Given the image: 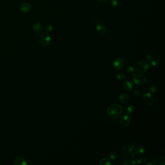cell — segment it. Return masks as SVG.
<instances>
[{"instance_id": "cell-1", "label": "cell", "mask_w": 165, "mask_h": 165, "mask_svg": "<svg viewBox=\"0 0 165 165\" xmlns=\"http://www.w3.org/2000/svg\"><path fill=\"white\" fill-rule=\"evenodd\" d=\"M123 109L121 105L117 104H113L107 109V114L109 117L112 119H117L121 116Z\"/></svg>"}, {"instance_id": "cell-2", "label": "cell", "mask_w": 165, "mask_h": 165, "mask_svg": "<svg viewBox=\"0 0 165 165\" xmlns=\"http://www.w3.org/2000/svg\"><path fill=\"white\" fill-rule=\"evenodd\" d=\"M137 154L135 147L131 144H127L124 146L122 150V154L124 158L127 160H131L135 157Z\"/></svg>"}, {"instance_id": "cell-3", "label": "cell", "mask_w": 165, "mask_h": 165, "mask_svg": "<svg viewBox=\"0 0 165 165\" xmlns=\"http://www.w3.org/2000/svg\"><path fill=\"white\" fill-rule=\"evenodd\" d=\"M134 68L136 71L139 73L144 74L149 70L150 65L147 61H140L136 63L134 66Z\"/></svg>"}, {"instance_id": "cell-4", "label": "cell", "mask_w": 165, "mask_h": 165, "mask_svg": "<svg viewBox=\"0 0 165 165\" xmlns=\"http://www.w3.org/2000/svg\"><path fill=\"white\" fill-rule=\"evenodd\" d=\"M38 40L40 44L44 47L50 45L51 43V37L47 32H43L39 36Z\"/></svg>"}, {"instance_id": "cell-5", "label": "cell", "mask_w": 165, "mask_h": 165, "mask_svg": "<svg viewBox=\"0 0 165 165\" xmlns=\"http://www.w3.org/2000/svg\"><path fill=\"white\" fill-rule=\"evenodd\" d=\"M133 81L137 85L144 86L146 83V77L142 74H134L132 77Z\"/></svg>"}, {"instance_id": "cell-6", "label": "cell", "mask_w": 165, "mask_h": 165, "mask_svg": "<svg viewBox=\"0 0 165 165\" xmlns=\"http://www.w3.org/2000/svg\"><path fill=\"white\" fill-rule=\"evenodd\" d=\"M131 117L128 113L124 114L120 119V123L122 126L124 127H128L131 123Z\"/></svg>"}, {"instance_id": "cell-7", "label": "cell", "mask_w": 165, "mask_h": 165, "mask_svg": "<svg viewBox=\"0 0 165 165\" xmlns=\"http://www.w3.org/2000/svg\"><path fill=\"white\" fill-rule=\"evenodd\" d=\"M124 60L121 57H118L114 60L113 66L116 70H120L124 67Z\"/></svg>"}, {"instance_id": "cell-8", "label": "cell", "mask_w": 165, "mask_h": 165, "mask_svg": "<svg viewBox=\"0 0 165 165\" xmlns=\"http://www.w3.org/2000/svg\"><path fill=\"white\" fill-rule=\"evenodd\" d=\"M142 98L145 103L149 106L152 105L154 103L153 97L150 93H145L142 96Z\"/></svg>"}, {"instance_id": "cell-9", "label": "cell", "mask_w": 165, "mask_h": 165, "mask_svg": "<svg viewBox=\"0 0 165 165\" xmlns=\"http://www.w3.org/2000/svg\"><path fill=\"white\" fill-rule=\"evenodd\" d=\"M31 9V6L28 3H22L20 7V11L22 13H27L30 12Z\"/></svg>"}, {"instance_id": "cell-10", "label": "cell", "mask_w": 165, "mask_h": 165, "mask_svg": "<svg viewBox=\"0 0 165 165\" xmlns=\"http://www.w3.org/2000/svg\"><path fill=\"white\" fill-rule=\"evenodd\" d=\"M133 87H134L133 82L132 81H131L130 80H125V82H124V89L127 91H131L133 89Z\"/></svg>"}, {"instance_id": "cell-11", "label": "cell", "mask_w": 165, "mask_h": 165, "mask_svg": "<svg viewBox=\"0 0 165 165\" xmlns=\"http://www.w3.org/2000/svg\"><path fill=\"white\" fill-rule=\"evenodd\" d=\"M32 29L36 33H40L43 32L44 28L41 24L36 23L33 24L32 26Z\"/></svg>"}, {"instance_id": "cell-12", "label": "cell", "mask_w": 165, "mask_h": 165, "mask_svg": "<svg viewBox=\"0 0 165 165\" xmlns=\"http://www.w3.org/2000/svg\"><path fill=\"white\" fill-rule=\"evenodd\" d=\"M96 29L97 32L101 35H103L106 32V27L101 24H97V26L96 27Z\"/></svg>"}, {"instance_id": "cell-13", "label": "cell", "mask_w": 165, "mask_h": 165, "mask_svg": "<svg viewBox=\"0 0 165 165\" xmlns=\"http://www.w3.org/2000/svg\"><path fill=\"white\" fill-rule=\"evenodd\" d=\"M129 100V96L128 94H123L120 95L119 100L122 103H126Z\"/></svg>"}, {"instance_id": "cell-14", "label": "cell", "mask_w": 165, "mask_h": 165, "mask_svg": "<svg viewBox=\"0 0 165 165\" xmlns=\"http://www.w3.org/2000/svg\"><path fill=\"white\" fill-rule=\"evenodd\" d=\"M149 60L151 65L153 66L158 65L160 62V60L156 57H152Z\"/></svg>"}, {"instance_id": "cell-15", "label": "cell", "mask_w": 165, "mask_h": 165, "mask_svg": "<svg viewBox=\"0 0 165 165\" xmlns=\"http://www.w3.org/2000/svg\"><path fill=\"white\" fill-rule=\"evenodd\" d=\"M136 151L139 154H143L146 153V148L143 145H140L138 147Z\"/></svg>"}, {"instance_id": "cell-16", "label": "cell", "mask_w": 165, "mask_h": 165, "mask_svg": "<svg viewBox=\"0 0 165 165\" xmlns=\"http://www.w3.org/2000/svg\"><path fill=\"white\" fill-rule=\"evenodd\" d=\"M99 164L100 165H109L111 164V160L108 158H103L101 160L100 162L99 163Z\"/></svg>"}, {"instance_id": "cell-17", "label": "cell", "mask_w": 165, "mask_h": 165, "mask_svg": "<svg viewBox=\"0 0 165 165\" xmlns=\"http://www.w3.org/2000/svg\"><path fill=\"white\" fill-rule=\"evenodd\" d=\"M115 77L117 80H124L125 77V75L123 72H118L115 73Z\"/></svg>"}, {"instance_id": "cell-18", "label": "cell", "mask_w": 165, "mask_h": 165, "mask_svg": "<svg viewBox=\"0 0 165 165\" xmlns=\"http://www.w3.org/2000/svg\"><path fill=\"white\" fill-rule=\"evenodd\" d=\"M118 154L115 152H111L109 153V157L112 160H115L118 158Z\"/></svg>"}, {"instance_id": "cell-19", "label": "cell", "mask_w": 165, "mask_h": 165, "mask_svg": "<svg viewBox=\"0 0 165 165\" xmlns=\"http://www.w3.org/2000/svg\"><path fill=\"white\" fill-rule=\"evenodd\" d=\"M148 90H149V91H150V93H152V94H156L157 92V88L155 86H150L149 87Z\"/></svg>"}, {"instance_id": "cell-20", "label": "cell", "mask_w": 165, "mask_h": 165, "mask_svg": "<svg viewBox=\"0 0 165 165\" xmlns=\"http://www.w3.org/2000/svg\"><path fill=\"white\" fill-rule=\"evenodd\" d=\"M135 110V106H133V105H131L129 106H128L127 108V111L128 114H131Z\"/></svg>"}, {"instance_id": "cell-21", "label": "cell", "mask_w": 165, "mask_h": 165, "mask_svg": "<svg viewBox=\"0 0 165 165\" xmlns=\"http://www.w3.org/2000/svg\"><path fill=\"white\" fill-rule=\"evenodd\" d=\"M110 4L112 8H116L118 6V0H110Z\"/></svg>"}, {"instance_id": "cell-22", "label": "cell", "mask_w": 165, "mask_h": 165, "mask_svg": "<svg viewBox=\"0 0 165 165\" xmlns=\"http://www.w3.org/2000/svg\"><path fill=\"white\" fill-rule=\"evenodd\" d=\"M127 71L130 75H133L135 73V71L134 68L133 66H131L128 67V68L127 69Z\"/></svg>"}, {"instance_id": "cell-23", "label": "cell", "mask_w": 165, "mask_h": 165, "mask_svg": "<svg viewBox=\"0 0 165 165\" xmlns=\"http://www.w3.org/2000/svg\"><path fill=\"white\" fill-rule=\"evenodd\" d=\"M158 164L159 165H165V156H161L158 159Z\"/></svg>"}, {"instance_id": "cell-24", "label": "cell", "mask_w": 165, "mask_h": 165, "mask_svg": "<svg viewBox=\"0 0 165 165\" xmlns=\"http://www.w3.org/2000/svg\"><path fill=\"white\" fill-rule=\"evenodd\" d=\"M52 30H53V26L52 25L50 24H47L45 28V30L47 32H51L52 31Z\"/></svg>"}, {"instance_id": "cell-25", "label": "cell", "mask_w": 165, "mask_h": 165, "mask_svg": "<svg viewBox=\"0 0 165 165\" xmlns=\"http://www.w3.org/2000/svg\"><path fill=\"white\" fill-rule=\"evenodd\" d=\"M134 94L137 97H140L142 95V92L138 90H135L133 91Z\"/></svg>"}, {"instance_id": "cell-26", "label": "cell", "mask_w": 165, "mask_h": 165, "mask_svg": "<svg viewBox=\"0 0 165 165\" xmlns=\"http://www.w3.org/2000/svg\"><path fill=\"white\" fill-rule=\"evenodd\" d=\"M142 161H143V159L142 158V156H140V154L137 157V163L139 164H140L142 163Z\"/></svg>"}, {"instance_id": "cell-27", "label": "cell", "mask_w": 165, "mask_h": 165, "mask_svg": "<svg viewBox=\"0 0 165 165\" xmlns=\"http://www.w3.org/2000/svg\"><path fill=\"white\" fill-rule=\"evenodd\" d=\"M128 161H127V159H123L121 161V164H122V165H128Z\"/></svg>"}, {"instance_id": "cell-28", "label": "cell", "mask_w": 165, "mask_h": 165, "mask_svg": "<svg viewBox=\"0 0 165 165\" xmlns=\"http://www.w3.org/2000/svg\"><path fill=\"white\" fill-rule=\"evenodd\" d=\"M136 164H137V162L135 160H130L128 162V165H136Z\"/></svg>"}, {"instance_id": "cell-29", "label": "cell", "mask_w": 165, "mask_h": 165, "mask_svg": "<svg viewBox=\"0 0 165 165\" xmlns=\"http://www.w3.org/2000/svg\"><path fill=\"white\" fill-rule=\"evenodd\" d=\"M146 58H147V59H148V60H150V59L152 57V55H151V54H149L147 55V56H146Z\"/></svg>"}, {"instance_id": "cell-30", "label": "cell", "mask_w": 165, "mask_h": 165, "mask_svg": "<svg viewBox=\"0 0 165 165\" xmlns=\"http://www.w3.org/2000/svg\"><path fill=\"white\" fill-rule=\"evenodd\" d=\"M98 2L101 3H105L106 2V1H108V0H97Z\"/></svg>"}, {"instance_id": "cell-31", "label": "cell", "mask_w": 165, "mask_h": 165, "mask_svg": "<svg viewBox=\"0 0 165 165\" xmlns=\"http://www.w3.org/2000/svg\"><path fill=\"white\" fill-rule=\"evenodd\" d=\"M148 160H149V158H148L147 157H144V161L145 162L147 163V162H148Z\"/></svg>"}, {"instance_id": "cell-32", "label": "cell", "mask_w": 165, "mask_h": 165, "mask_svg": "<svg viewBox=\"0 0 165 165\" xmlns=\"http://www.w3.org/2000/svg\"><path fill=\"white\" fill-rule=\"evenodd\" d=\"M152 162H153V163L154 164H156V159H153V160L152 161Z\"/></svg>"}, {"instance_id": "cell-33", "label": "cell", "mask_w": 165, "mask_h": 165, "mask_svg": "<svg viewBox=\"0 0 165 165\" xmlns=\"http://www.w3.org/2000/svg\"><path fill=\"white\" fill-rule=\"evenodd\" d=\"M147 165H154V164H153V163H147Z\"/></svg>"}]
</instances>
